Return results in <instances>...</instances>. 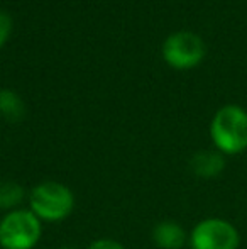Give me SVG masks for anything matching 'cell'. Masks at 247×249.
I'll use <instances>...</instances> for the list:
<instances>
[{
    "mask_svg": "<svg viewBox=\"0 0 247 249\" xmlns=\"http://www.w3.org/2000/svg\"><path fill=\"white\" fill-rule=\"evenodd\" d=\"M43 234V222L29 209L7 212L0 220V248L33 249Z\"/></svg>",
    "mask_w": 247,
    "mask_h": 249,
    "instance_id": "cell-3",
    "label": "cell"
},
{
    "mask_svg": "<svg viewBox=\"0 0 247 249\" xmlns=\"http://www.w3.org/2000/svg\"><path fill=\"white\" fill-rule=\"evenodd\" d=\"M190 168L198 178H215L224 171L225 156L217 149H203L191 156Z\"/></svg>",
    "mask_w": 247,
    "mask_h": 249,
    "instance_id": "cell-6",
    "label": "cell"
},
{
    "mask_svg": "<svg viewBox=\"0 0 247 249\" xmlns=\"http://www.w3.org/2000/svg\"><path fill=\"white\" fill-rule=\"evenodd\" d=\"M165 59L175 68H193L203 59L205 44L200 36L188 31L171 34L163 46Z\"/></svg>",
    "mask_w": 247,
    "mask_h": 249,
    "instance_id": "cell-5",
    "label": "cell"
},
{
    "mask_svg": "<svg viewBox=\"0 0 247 249\" xmlns=\"http://www.w3.org/2000/svg\"><path fill=\"white\" fill-rule=\"evenodd\" d=\"M88 249H125V246L114 239H97L90 244Z\"/></svg>",
    "mask_w": 247,
    "mask_h": 249,
    "instance_id": "cell-11",
    "label": "cell"
},
{
    "mask_svg": "<svg viewBox=\"0 0 247 249\" xmlns=\"http://www.w3.org/2000/svg\"><path fill=\"white\" fill-rule=\"evenodd\" d=\"M26 198V192L17 181L0 180V209L16 210Z\"/></svg>",
    "mask_w": 247,
    "mask_h": 249,
    "instance_id": "cell-9",
    "label": "cell"
},
{
    "mask_svg": "<svg viewBox=\"0 0 247 249\" xmlns=\"http://www.w3.org/2000/svg\"><path fill=\"white\" fill-rule=\"evenodd\" d=\"M210 136L222 154H241L247 149V112L239 105L218 108L210 124Z\"/></svg>",
    "mask_w": 247,
    "mask_h": 249,
    "instance_id": "cell-1",
    "label": "cell"
},
{
    "mask_svg": "<svg viewBox=\"0 0 247 249\" xmlns=\"http://www.w3.org/2000/svg\"><path fill=\"white\" fill-rule=\"evenodd\" d=\"M152 241L161 249H181L186 244V231L175 220H161L152 229Z\"/></svg>",
    "mask_w": 247,
    "mask_h": 249,
    "instance_id": "cell-7",
    "label": "cell"
},
{
    "mask_svg": "<svg viewBox=\"0 0 247 249\" xmlns=\"http://www.w3.org/2000/svg\"><path fill=\"white\" fill-rule=\"evenodd\" d=\"M188 243L191 249H239L241 234L229 220L208 217L191 229Z\"/></svg>",
    "mask_w": 247,
    "mask_h": 249,
    "instance_id": "cell-4",
    "label": "cell"
},
{
    "mask_svg": "<svg viewBox=\"0 0 247 249\" xmlns=\"http://www.w3.org/2000/svg\"><path fill=\"white\" fill-rule=\"evenodd\" d=\"M26 107L20 97L12 90H0V115L10 122H17L24 117Z\"/></svg>",
    "mask_w": 247,
    "mask_h": 249,
    "instance_id": "cell-8",
    "label": "cell"
},
{
    "mask_svg": "<svg viewBox=\"0 0 247 249\" xmlns=\"http://www.w3.org/2000/svg\"><path fill=\"white\" fill-rule=\"evenodd\" d=\"M10 29H12V20H10L9 14L0 10V46H2L7 37H9Z\"/></svg>",
    "mask_w": 247,
    "mask_h": 249,
    "instance_id": "cell-10",
    "label": "cell"
},
{
    "mask_svg": "<svg viewBox=\"0 0 247 249\" xmlns=\"http://www.w3.org/2000/svg\"><path fill=\"white\" fill-rule=\"evenodd\" d=\"M75 207V195L54 180L41 181L29 194V210L41 222H61Z\"/></svg>",
    "mask_w": 247,
    "mask_h": 249,
    "instance_id": "cell-2",
    "label": "cell"
},
{
    "mask_svg": "<svg viewBox=\"0 0 247 249\" xmlns=\"http://www.w3.org/2000/svg\"><path fill=\"white\" fill-rule=\"evenodd\" d=\"M60 249H76V248H73V246H63V248H60Z\"/></svg>",
    "mask_w": 247,
    "mask_h": 249,
    "instance_id": "cell-12",
    "label": "cell"
}]
</instances>
